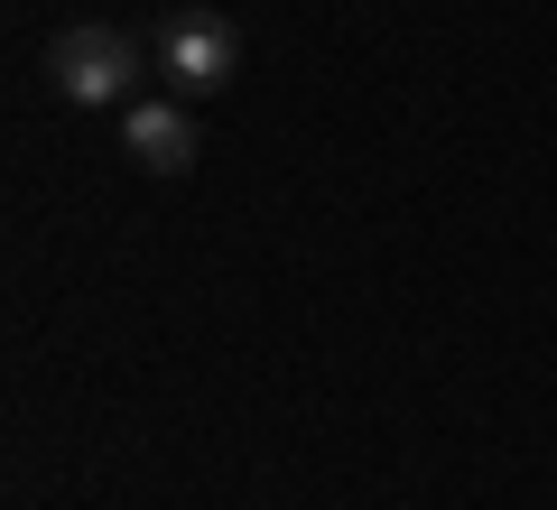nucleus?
Listing matches in <instances>:
<instances>
[{
    "label": "nucleus",
    "instance_id": "2",
    "mask_svg": "<svg viewBox=\"0 0 557 510\" xmlns=\"http://www.w3.org/2000/svg\"><path fill=\"white\" fill-rule=\"evenodd\" d=\"M159 75H168L177 102L223 94V84L242 75V28L223 20V10H177V20L159 28Z\"/></svg>",
    "mask_w": 557,
    "mask_h": 510
},
{
    "label": "nucleus",
    "instance_id": "3",
    "mask_svg": "<svg viewBox=\"0 0 557 510\" xmlns=\"http://www.w3.org/2000/svg\"><path fill=\"white\" fill-rule=\"evenodd\" d=\"M121 149H131V167H149V177H186L205 158V130H196V102H121Z\"/></svg>",
    "mask_w": 557,
    "mask_h": 510
},
{
    "label": "nucleus",
    "instance_id": "1",
    "mask_svg": "<svg viewBox=\"0 0 557 510\" xmlns=\"http://www.w3.org/2000/svg\"><path fill=\"white\" fill-rule=\"evenodd\" d=\"M47 84H57L65 102H84V112H112V102H139V47L131 28H57L47 38Z\"/></svg>",
    "mask_w": 557,
    "mask_h": 510
}]
</instances>
